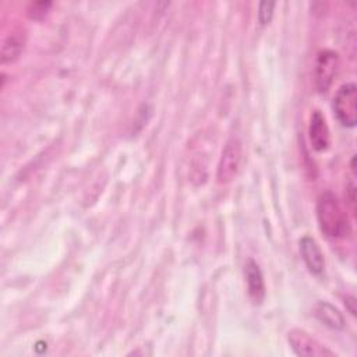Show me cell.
<instances>
[{
	"instance_id": "7",
	"label": "cell",
	"mask_w": 357,
	"mask_h": 357,
	"mask_svg": "<svg viewBox=\"0 0 357 357\" xmlns=\"http://www.w3.org/2000/svg\"><path fill=\"white\" fill-rule=\"evenodd\" d=\"M300 254L305 266L312 275L321 276L324 273L325 271L324 252L314 237L304 236L300 240Z\"/></svg>"
},
{
	"instance_id": "3",
	"label": "cell",
	"mask_w": 357,
	"mask_h": 357,
	"mask_svg": "<svg viewBox=\"0 0 357 357\" xmlns=\"http://www.w3.org/2000/svg\"><path fill=\"white\" fill-rule=\"evenodd\" d=\"M332 107L336 119L344 127H354L357 123V86L353 82L342 85L333 98Z\"/></svg>"
},
{
	"instance_id": "2",
	"label": "cell",
	"mask_w": 357,
	"mask_h": 357,
	"mask_svg": "<svg viewBox=\"0 0 357 357\" xmlns=\"http://www.w3.org/2000/svg\"><path fill=\"white\" fill-rule=\"evenodd\" d=\"M243 162V144L237 137H230L220 153L219 163L216 167V181L219 184H229L231 183Z\"/></svg>"
},
{
	"instance_id": "6",
	"label": "cell",
	"mask_w": 357,
	"mask_h": 357,
	"mask_svg": "<svg viewBox=\"0 0 357 357\" xmlns=\"http://www.w3.org/2000/svg\"><path fill=\"white\" fill-rule=\"evenodd\" d=\"M308 138L311 146L317 152H325L331 145V131L326 124L325 116L319 110H314L310 116Z\"/></svg>"
},
{
	"instance_id": "4",
	"label": "cell",
	"mask_w": 357,
	"mask_h": 357,
	"mask_svg": "<svg viewBox=\"0 0 357 357\" xmlns=\"http://www.w3.org/2000/svg\"><path fill=\"white\" fill-rule=\"evenodd\" d=\"M339 70V54L335 50H321L315 60L314 82L318 92H328Z\"/></svg>"
},
{
	"instance_id": "13",
	"label": "cell",
	"mask_w": 357,
	"mask_h": 357,
	"mask_svg": "<svg viewBox=\"0 0 357 357\" xmlns=\"http://www.w3.org/2000/svg\"><path fill=\"white\" fill-rule=\"evenodd\" d=\"M344 304L349 307L350 312L354 315V314H356V308H354V305H356V301H354V297H346V301H344Z\"/></svg>"
},
{
	"instance_id": "5",
	"label": "cell",
	"mask_w": 357,
	"mask_h": 357,
	"mask_svg": "<svg viewBox=\"0 0 357 357\" xmlns=\"http://www.w3.org/2000/svg\"><path fill=\"white\" fill-rule=\"evenodd\" d=\"M287 342L297 356L303 357H333L336 356L331 349L322 344L303 329H291L287 333Z\"/></svg>"
},
{
	"instance_id": "11",
	"label": "cell",
	"mask_w": 357,
	"mask_h": 357,
	"mask_svg": "<svg viewBox=\"0 0 357 357\" xmlns=\"http://www.w3.org/2000/svg\"><path fill=\"white\" fill-rule=\"evenodd\" d=\"M50 1H32L26 7V14L33 21H42L50 11Z\"/></svg>"
},
{
	"instance_id": "12",
	"label": "cell",
	"mask_w": 357,
	"mask_h": 357,
	"mask_svg": "<svg viewBox=\"0 0 357 357\" xmlns=\"http://www.w3.org/2000/svg\"><path fill=\"white\" fill-rule=\"evenodd\" d=\"M273 8H275L273 1H261L259 3L257 17H258V22L261 25H266L271 22L272 15H273Z\"/></svg>"
},
{
	"instance_id": "10",
	"label": "cell",
	"mask_w": 357,
	"mask_h": 357,
	"mask_svg": "<svg viewBox=\"0 0 357 357\" xmlns=\"http://www.w3.org/2000/svg\"><path fill=\"white\" fill-rule=\"evenodd\" d=\"M314 315L322 325H325L331 329L340 331L344 328V318H343L342 312L331 303L318 301L314 307Z\"/></svg>"
},
{
	"instance_id": "1",
	"label": "cell",
	"mask_w": 357,
	"mask_h": 357,
	"mask_svg": "<svg viewBox=\"0 0 357 357\" xmlns=\"http://www.w3.org/2000/svg\"><path fill=\"white\" fill-rule=\"evenodd\" d=\"M315 213L319 230L329 238H343L347 237L351 231L350 220L347 212L343 209L339 198L331 192H321L317 205Z\"/></svg>"
},
{
	"instance_id": "9",
	"label": "cell",
	"mask_w": 357,
	"mask_h": 357,
	"mask_svg": "<svg viewBox=\"0 0 357 357\" xmlns=\"http://www.w3.org/2000/svg\"><path fill=\"white\" fill-rule=\"evenodd\" d=\"M25 46V33L22 29H14L7 33L0 46V63L1 64H13L15 63Z\"/></svg>"
},
{
	"instance_id": "8",
	"label": "cell",
	"mask_w": 357,
	"mask_h": 357,
	"mask_svg": "<svg viewBox=\"0 0 357 357\" xmlns=\"http://www.w3.org/2000/svg\"><path fill=\"white\" fill-rule=\"evenodd\" d=\"M244 276L247 283L248 297L254 304H261L265 298V282L259 265L254 259H247L244 264Z\"/></svg>"
}]
</instances>
